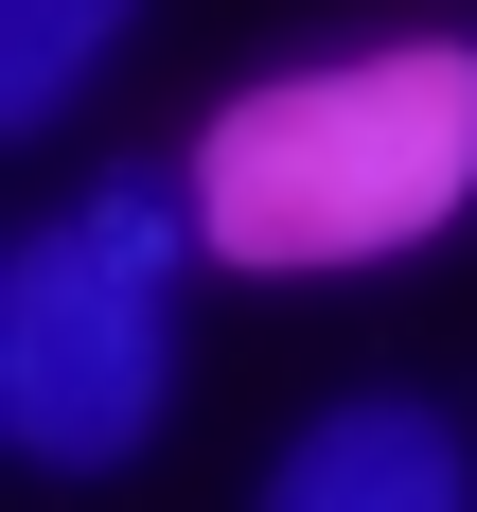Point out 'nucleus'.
Returning <instances> with one entry per match:
<instances>
[{
	"label": "nucleus",
	"instance_id": "1",
	"mask_svg": "<svg viewBox=\"0 0 477 512\" xmlns=\"http://www.w3.org/2000/svg\"><path fill=\"white\" fill-rule=\"evenodd\" d=\"M195 248L212 265H371L424 248L477 195V53L407 36V53H336V71H265L195 124Z\"/></svg>",
	"mask_w": 477,
	"mask_h": 512
},
{
	"label": "nucleus",
	"instance_id": "2",
	"mask_svg": "<svg viewBox=\"0 0 477 512\" xmlns=\"http://www.w3.org/2000/svg\"><path fill=\"white\" fill-rule=\"evenodd\" d=\"M0 424H18V460H53V477L124 460L159 424V265L106 248L89 212L0 265Z\"/></svg>",
	"mask_w": 477,
	"mask_h": 512
},
{
	"label": "nucleus",
	"instance_id": "3",
	"mask_svg": "<svg viewBox=\"0 0 477 512\" xmlns=\"http://www.w3.org/2000/svg\"><path fill=\"white\" fill-rule=\"evenodd\" d=\"M265 512H460V442H442L424 407H336V424L283 442Z\"/></svg>",
	"mask_w": 477,
	"mask_h": 512
},
{
	"label": "nucleus",
	"instance_id": "4",
	"mask_svg": "<svg viewBox=\"0 0 477 512\" xmlns=\"http://www.w3.org/2000/svg\"><path fill=\"white\" fill-rule=\"evenodd\" d=\"M124 18H142V0H0V124L36 142L53 106L89 89V53L124 36Z\"/></svg>",
	"mask_w": 477,
	"mask_h": 512
}]
</instances>
